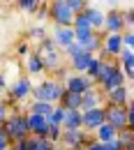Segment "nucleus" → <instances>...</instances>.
Masks as SVG:
<instances>
[{
  "label": "nucleus",
  "instance_id": "f257e3e1",
  "mask_svg": "<svg viewBox=\"0 0 134 150\" xmlns=\"http://www.w3.org/2000/svg\"><path fill=\"white\" fill-rule=\"evenodd\" d=\"M95 83L97 88L104 93V90H111L116 86H123L127 83L125 74L120 72V65L116 60H102L99 58V67H97V74H95Z\"/></svg>",
  "mask_w": 134,
  "mask_h": 150
},
{
  "label": "nucleus",
  "instance_id": "f03ea898",
  "mask_svg": "<svg viewBox=\"0 0 134 150\" xmlns=\"http://www.w3.org/2000/svg\"><path fill=\"white\" fill-rule=\"evenodd\" d=\"M0 127L5 129V134L9 136L12 143L26 139V136H30V129H28V113H26V109H21V106H12L9 113H7V118H5V122H2Z\"/></svg>",
  "mask_w": 134,
  "mask_h": 150
},
{
  "label": "nucleus",
  "instance_id": "7ed1b4c3",
  "mask_svg": "<svg viewBox=\"0 0 134 150\" xmlns=\"http://www.w3.org/2000/svg\"><path fill=\"white\" fill-rule=\"evenodd\" d=\"M65 93V86L58 83L51 74H44V79L39 83H33V93H30V99H42V102H51V104H58L60 95Z\"/></svg>",
  "mask_w": 134,
  "mask_h": 150
},
{
  "label": "nucleus",
  "instance_id": "20e7f679",
  "mask_svg": "<svg viewBox=\"0 0 134 150\" xmlns=\"http://www.w3.org/2000/svg\"><path fill=\"white\" fill-rule=\"evenodd\" d=\"M39 53V58H42V62H44V67H46V72L51 74L56 67H60V65H65V56H62V49L58 46L53 39L46 37L44 39H39L37 42V49H35Z\"/></svg>",
  "mask_w": 134,
  "mask_h": 150
},
{
  "label": "nucleus",
  "instance_id": "39448f33",
  "mask_svg": "<svg viewBox=\"0 0 134 150\" xmlns=\"http://www.w3.org/2000/svg\"><path fill=\"white\" fill-rule=\"evenodd\" d=\"M95 136H93V132L83 129V127H79V129H62L60 132V139H58V143L60 146H65V148H77V146H88L90 141H93Z\"/></svg>",
  "mask_w": 134,
  "mask_h": 150
},
{
  "label": "nucleus",
  "instance_id": "423d86ee",
  "mask_svg": "<svg viewBox=\"0 0 134 150\" xmlns=\"http://www.w3.org/2000/svg\"><path fill=\"white\" fill-rule=\"evenodd\" d=\"M46 19L51 21L53 25H72L74 19V12L62 2V0H49V12H46Z\"/></svg>",
  "mask_w": 134,
  "mask_h": 150
},
{
  "label": "nucleus",
  "instance_id": "0eeeda50",
  "mask_svg": "<svg viewBox=\"0 0 134 150\" xmlns=\"http://www.w3.org/2000/svg\"><path fill=\"white\" fill-rule=\"evenodd\" d=\"M95 79H90L88 74H83V72H72V74L67 76V81H65V88L69 90V93H86V90H90V88H95Z\"/></svg>",
  "mask_w": 134,
  "mask_h": 150
},
{
  "label": "nucleus",
  "instance_id": "6e6552de",
  "mask_svg": "<svg viewBox=\"0 0 134 150\" xmlns=\"http://www.w3.org/2000/svg\"><path fill=\"white\" fill-rule=\"evenodd\" d=\"M127 102H132V86L130 83H123V86H116L111 90H104V104L125 106Z\"/></svg>",
  "mask_w": 134,
  "mask_h": 150
},
{
  "label": "nucleus",
  "instance_id": "1a4fd4ad",
  "mask_svg": "<svg viewBox=\"0 0 134 150\" xmlns=\"http://www.w3.org/2000/svg\"><path fill=\"white\" fill-rule=\"evenodd\" d=\"M104 122H109L111 127L120 132L127 127V115H125V106H116V104H104Z\"/></svg>",
  "mask_w": 134,
  "mask_h": 150
},
{
  "label": "nucleus",
  "instance_id": "9d476101",
  "mask_svg": "<svg viewBox=\"0 0 134 150\" xmlns=\"http://www.w3.org/2000/svg\"><path fill=\"white\" fill-rule=\"evenodd\" d=\"M7 93L14 97V102L21 104V102H26V99H30V93H33V79L26 74V76H19L16 81H14V86L7 90Z\"/></svg>",
  "mask_w": 134,
  "mask_h": 150
},
{
  "label": "nucleus",
  "instance_id": "9b49d317",
  "mask_svg": "<svg viewBox=\"0 0 134 150\" xmlns=\"http://www.w3.org/2000/svg\"><path fill=\"white\" fill-rule=\"evenodd\" d=\"M102 122H104V104H102V106H93V109L81 111V127H83V129L95 132Z\"/></svg>",
  "mask_w": 134,
  "mask_h": 150
},
{
  "label": "nucleus",
  "instance_id": "f8f14e48",
  "mask_svg": "<svg viewBox=\"0 0 134 150\" xmlns=\"http://www.w3.org/2000/svg\"><path fill=\"white\" fill-rule=\"evenodd\" d=\"M23 67H26V74L30 76V79L49 74V72H46V67H44V62H42V58H39V53L35 51V49L23 58Z\"/></svg>",
  "mask_w": 134,
  "mask_h": 150
},
{
  "label": "nucleus",
  "instance_id": "ddd939ff",
  "mask_svg": "<svg viewBox=\"0 0 134 150\" xmlns=\"http://www.w3.org/2000/svg\"><path fill=\"white\" fill-rule=\"evenodd\" d=\"M106 33H123L125 30V21H123V9L111 7L109 12H104V28Z\"/></svg>",
  "mask_w": 134,
  "mask_h": 150
},
{
  "label": "nucleus",
  "instance_id": "4468645a",
  "mask_svg": "<svg viewBox=\"0 0 134 150\" xmlns=\"http://www.w3.org/2000/svg\"><path fill=\"white\" fill-rule=\"evenodd\" d=\"M104 104V93L99 88H90L86 93H81L79 97V111H86V109H93V106H102Z\"/></svg>",
  "mask_w": 134,
  "mask_h": 150
},
{
  "label": "nucleus",
  "instance_id": "2eb2a0df",
  "mask_svg": "<svg viewBox=\"0 0 134 150\" xmlns=\"http://www.w3.org/2000/svg\"><path fill=\"white\" fill-rule=\"evenodd\" d=\"M28 129H30L33 136H46V132H49V118L39 115V113H28Z\"/></svg>",
  "mask_w": 134,
  "mask_h": 150
},
{
  "label": "nucleus",
  "instance_id": "dca6fc26",
  "mask_svg": "<svg viewBox=\"0 0 134 150\" xmlns=\"http://www.w3.org/2000/svg\"><path fill=\"white\" fill-rule=\"evenodd\" d=\"M49 37L53 39L60 49H65L67 44L74 42V28H72V25H53V33H51Z\"/></svg>",
  "mask_w": 134,
  "mask_h": 150
},
{
  "label": "nucleus",
  "instance_id": "f3484780",
  "mask_svg": "<svg viewBox=\"0 0 134 150\" xmlns=\"http://www.w3.org/2000/svg\"><path fill=\"white\" fill-rule=\"evenodd\" d=\"M93 58H95V53H90V51H79L74 58L67 60V67H69L72 72H86Z\"/></svg>",
  "mask_w": 134,
  "mask_h": 150
},
{
  "label": "nucleus",
  "instance_id": "a211bd4d",
  "mask_svg": "<svg viewBox=\"0 0 134 150\" xmlns=\"http://www.w3.org/2000/svg\"><path fill=\"white\" fill-rule=\"evenodd\" d=\"M83 14H86V19L90 21V25H93V30H102L104 28V9H99L95 5H86V9H83Z\"/></svg>",
  "mask_w": 134,
  "mask_h": 150
},
{
  "label": "nucleus",
  "instance_id": "6ab92c4d",
  "mask_svg": "<svg viewBox=\"0 0 134 150\" xmlns=\"http://www.w3.org/2000/svg\"><path fill=\"white\" fill-rule=\"evenodd\" d=\"M53 106H56V104H51V102L30 99V104L26 106V111H28V113H39V115H46V118H49V113L53 111Z\"/></svg>",
  "mask_w": 134,
  "mask_h": 150
},
{
  "label": "nucleus",
  "instance_id": "aec40b11",
  "mask_svg": "<svg viewBox=\"0 0 134 150\" xmlns=\"http://www.w3.org/2000/svg\"><path fill=\"white\" fill-rule=\"evenodd\" d=\"M81 127V111L79 109H67L62 118V129H79Z\"/></svg>",
  "mask_w": 134,
  "mask_h": 150
},
{
  "label": "nucleus",
  "instance_id": "412c9836",
  "mask_svg": "<svg viewBox=\"0 0 134 150\" xmlns=\"http://www.w3.org/2000/svg\"><path fill=\"white\" fill-rule=\"evenodd\" d=\"M116 134H118V129H116V127H111L109 122H102V125L93 132V136H95L97 141H102V143H106L109 139H113Z\"/></svg>",
  "mask_w": 134,
  "mask_h": 150
},
{
  "label": "nucleus",
  "instance_id": "4be33fe9",
  "mask_svg": "<svg viewBox=\"0 0 134 150\" xmlns=\"http://www.w3.org/2000/svg\"><path fill=\"white\" fill-rule=\"evenodd\" d=\"M28 141H30V150H51L56 143L53 141H49L46 136H28Z\"/></svg>",
  "mask_w": 134,
  "mask_h": 150
},
{
  "label": "nucleus",
  "instance_id": "5701e85b",
  "mask_svg": "<svg viewBox=\"0 0 134 150\" xmlns=\"http://www.w3.org/2000/svg\"><path fill=\"white\" fill-rule=\"evenodd\" d=\"M16 2V7H19L21 12H26V14H35L39 7V0H14Z\"/></svg>",
  "mask_w": 134,
  "mask_h": 150
},
{
  "label": "nucleus",
  "instance_id": "b1692460",
  "mask_svg": "<svg viewBox=\"0 0 134 150\" xmlns=\"http://www.w3.org/2000/svg\"><path fill=\"white\" fill-rule=\"evenodd\" d=\"M69 74H72V69H69L67 65H60V67H56V69L51 72V76L56 79L58 83H62V86H65V81H67V76H69Z\"/></svg>",
  "mask_w": 134,
  "mask_h": 150
},
{
  "label": "nucleus",
  "instance_id": "393cba45",
  "mask_svg": "<svg viewBox=\"0 0 134 150\" xmlns=\"http://www.w3.org/2000/svg\"><path fill=\"white\" fill-rule=\"evenodd\" d=\"M46 35H49V33L44 30V25H33V28L28 30V35H26V37H30V39H35V42H39V39H44Z\"/></svg>",
  "mask_w": 134,
  "mask_h": 150
},
{
  "label": "nucleus",
  "instance_id": "a878e982",
  "mask_svg": "<svg viewBox=\"0 0 134 150\" xmlns=\"http://www.w3.org/2000/svg\"><path fill=\"white\" fill-rule=\"evenodd\" d=\"M120 39H123V46L134 49V28H125V30L120 33Z\"/></svg>",
  "mask_w": 134,
  "mask_h": 150
},
{
  "label": "nucleus",
  "instance_id": "bb28decb",
  "mask_svg": "<svg viewBox=\"0 0 134 150\" xmlns=\"http://www.w3.org/2000/svg\"><path fill=\"white\" fill-rule=\"evenodd\" d=\"M62 2H65L74 14H77V12H83V9H86V5H88V0H62Z\"/></svg>",
  "mask_w": 134,
  "mask_h": 150
},
{
  "label": "nucleus",
  "instance_id": "cd10ccee",
  "mask_svg": "<svg viewBox=\"0 0 134 150\" xmlns=\"http://www.w3.org/2000/svg\"><path fill=\"white\" fill-rule=\"evenodd\" d=\"M30 51H33V46H30V42H28V39H23V42H19V44H16V56H19L21 60L28 56Z\"/></svg>",
  "mask_w": 134,
  "mask_h": 150
},
{
  "label": "nucleus",
  "instance_id": "c85d7f7f",
  "mask_svg": "<svg viewBox=\"0 0 134 150\" xmlns=\"http://www.w3.org/2000/svg\"><path fill=\"white\" fill-rule=\"evenodd\" d=\"M60 132H62V127H60V125H49L46 139H49V141H53V143H58V139H60Z\"/></svg>",
  "mask_w": 134,
  "mask_h": 150
},
{
  "label": "nucleus",
  "instance_id": "c756f323",
  "mask_svg": "<svg viewBox=\"0 0 134 150\" xmlns=\"http://www.w3.org/2000/svg\"><path fill=\"white\" fill-rule=\"evenodd\" d=\"M118 139H120L123 143H130V141H134V129H132V127H123V129L118 132Z\"/></svg>",
  "mask_w": 134,
  "mask_h": 150
},
{
  "label": "nucleus",
  "instance_id": "7c9ffc66",
  "mask_svg": "<svg viewBox=\"0 0 134 150\" xmlns=\"http://www.w3.org/2000/svg\"><path fill=\"white\" fill-rule=\"evenodd\" d=\"M46 12H49V0H39V7H37V12H35V19L37 21H44L46 19Z\"/></svg>",
  "mask_w": 134,
  "mask_h": 150
},
{
  "label": "nucleus",
  "instance_id": "2f4dec72",
  "mask_svg": "<svg viewBox=\"0 0 134 150\" xmlns=\"http://www.w3.org/2000/svg\"><path fill=\"white\" fill-rule=\"evenodd\" d=\"M123 21H125V28H134V12H132V7L123 9Z\"/></svg>",
  "mask_w": 134,
  "mask_h": 150
},
{
  "label": "nucleus",
  "instance_id": "473e14b6",
  "mask_svg": "<svg viewBox=\"0 0 134 150\" xmlns=\"http://www.w3.org/2000/svg\"><path fill=\"white\" fill-rule=\"evenodd\" d=\"M104 148H106V150H123V141H120L118 134H116L113 139H109V141L104 143Z\"/></svg>",
  "mask_w": 134,
  "mask_h": 150
},
{
  "label": "nucleus",
  "instance_id": "72a5a7b5",
  "mask_svg": "<svg viewBox=\"0 0 134 150\" xmlns=\"http://www.w3.org/2000/svg\"><path fill=\"white\" fill-rule=\"evenodd\" d=\"M97 67H99V58L95 56L93 60H90V65H88V69H86L83 74H88L90 79H95V74H97Z\"/></svg>",
  "mask_w": 134,
  "mask_h": 150
},
{
  "label": "nucleus",
  "instance_id": "f704fd0d",
  "mask_svg": "<svg viewBox=\"0 0 134 150\" xmlns=\"http://www.w3.org/2000/svg\"><path fill=\"white\" fill-rule=\"evenodd\" d=\"M12 148V141H9V136L5 134V129L0 127V150H9Z\"/></svg>",
  "mask_w": 134,
  "mask_h": 150
},
{
  "label": "nucleus",
  "instance_id": "c9c22d12",
  "mask_svg": "<svg viewBox=\"0 0 134 150\" xmlns=\"http://www.w3.org/2000/svg\"><path fill=\"white\" fill-rule=\"evenodd\" d=\"M86 150H106V148H104V143H102V141L93 139V141H90V143L86 146Z\"/></svg>",
  "mask_w": 134,
  "mask_h": 150
},
{
  "label": "nucleus",
  "instance_id": "e433bc0d",
  "mask_svg": "<svg viewBox=\"0 0 134 150\" xmlns=\"http://www.w3.org/2000/svg\"><path fill=\"white\" fill-rule=\"evenodd\" d=\"M7 113H9V106H7V104H5L2 99H0V125L5 122V118H7Z\"/></svg>",
  "mask_w": 134,
  "mask_h": 150
},
{
  "label": "nucleus",
  "instance_id": "4c0bfd02",
  "mask_svg": "<svg viewBox=\"0 0 134 150\" xmlns=\"http://www.w3.org/2000/svg\"><path fill=\"white\" fill-rule=\"evenodd\" d=\"M5 88H7V81H5V76L0 74V90H5Z\"/></svg>",
  "mask_w": 134,
  "mask_h": 150
},
{
  "label": "nucleus",
  "instance_id": "58836bf2",
  "mask_svg": "<svg viewBox=\"0 0 134 150\" xmlns=\"http://www.w3.org/2000/svg\"><path fill=\"white\" fill-rule=\"evenodd\" d=\"M104 2H106L109 7H118V2H120V0H104Z\"/></svg>",
  "mask_w": 134,
  "mask_h": 150
},
{
  "label": "nucleus",
  "instance_id": "ea45409f",
  "mask_svg": "<svg viewBox=\"0 0 134 150\" xmlns=\"http://www.w3.org/2000/svg\"><path fill=\"white\" fill-rule=\"evenodd\" d=\"M51 150H67V148H65V146H60V143H56V146H53Z\"/></svg>",
  "mask_w": 134,
  "mask_h": 150
},
{
  "label": "nucleus",
  "instance_id": "a19ab883",
  "mask_svg": "<svg viewBox=\"0 0 134 150\" xmlns=\"http://www.w3.org/2000/svg\"><path fill=\"white\" fill-rule=\"evenodd\" d=\"M69 150H86L83 146H77V148H69Z\"/></svg>",
  "mask_w": 134,
  "mask_h": 150
},
{
  "label": "nucleus",
  "instance_id": "79ce46f5",
  "mask_svg": "<svg viewBox=\"0 0 134 150\" xmlns=\"http://www.w3.org/2000/svg\"><path fill=\"white\" fill-rule=\"evenodd\" d=\"M2 2H14V0H2Z\"/></svg>",
  "mask_w": 134,
  "mask_h": 150
},
{
  "label": "nucleus",
  "instance_id": "37998d69",
  "mask_svg": "<svg viewBox=\"0 0 134 150\" xmlns=\"http://www.w3.org/2000/svg\"><path fill=\"white\" fill-rule=\"evenodd\" d=\"M88 2H93V0H88Z\"/></svg>",
  "mask_w": 134,
  "mask_h": 150
},
{
  "label": "nucleus",
  "instance_id": "c03bdc74",
  "mask_svg": "<svg viewBox=\"0 0 134 150\" xmlns=\"http://www.w3.org/2000/svg\"><path fill=\"white\" fill-rule=\"evenodd\" d=\"M9 150H14V148H9Z\"/></svg>",
  "mask_w": 134,
  "mask_h": 150
}]
</instances>
